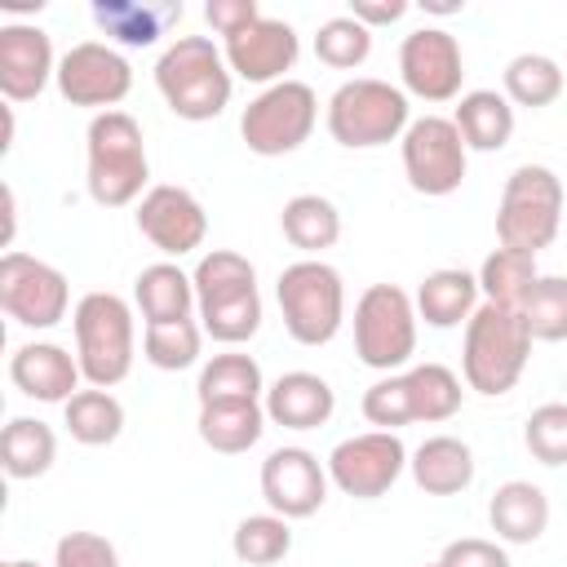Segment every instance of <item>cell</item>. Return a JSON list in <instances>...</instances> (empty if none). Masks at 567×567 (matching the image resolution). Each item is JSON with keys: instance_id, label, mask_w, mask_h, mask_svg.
<instances>
[{"instance_id": "6da1fadb", "label": "cell", "mask_w": 567, "mask_h": 567, "mask_svg": "<svg viewBox=\"0 0 567 567\" xmlns=\"http://www.w3.org/2000/svg\"><path fill=\"white\" fill-rule=\"evenodd\" d=\"M84 159H89V173H84L89 195L102 208H128L151 190L146 137L128 111H102L89 120Z\"/></svg>"}, {"instance_id": "7a4b0ae2", "label": "cell", "mask_w": 567, "mask_h": 567, "mask_svg": "<svg viewBox=\"0 0 567 567\" xmlns=\"http://www.w3.org/2000/svg\"><path fill=\"white\" fill-rule=\"evenodd\" d=\"M155 89L177 120L204 124L226 111L235 75L208 35H177L155 62Z\"/></svg>"}, {"instance_id": "3957f363", "label": "cell", "mask_w": 567, "mask_h": 567, "mask_svg": "<svg viewBox=\"0 0 567 567\" xmlns=\"http://www.w3.org/2000/svg\"><path fill=\"white\" fill-rule=\"evenodd\" d=\"M527 359H532V332H527L523 310L483 301L465 323V346H461L465 385L487 399L509 394L518 385Z\"/></svg>"}, {"instance_id": "277c9868", "label": "cell", "mask_w": 567, "mask_h": 567, "mask_svg": "<svg viewBox=\"0 0 567 567\" xmlns=\"http://www.w3.org/2000/svg\"><path fill=\"white\" fill-rule=\"evenodd\" d=\"M75 328V359L89 385L111 390L133 372V350H137V328L133 310L115 292H84L71 315Z\"/></svg>"}, {"instance_id": "5b68a950", "label": "cell", "mask_w": 567, "mask_h": 567, "mask_svg": "<svg viewBox=\"0 0 567 567\" xmlns=\"http://www.w3.org/2000/svg\"><path fill=\"white\" fill-rule=\"evenodd\" d=\"M275 297H279L284 328L297 346H328L341 332L346 284H341L337 266H328L319 257H301V261L279 270Z\"/></svg>"}, {"instance_id": "8992f818", "label": "cell", "mask_w": 567, "mask_h": 567, "mask_svg": "<svg viewBox=\"0 0 567 567\" xmlns=\"http://www.w3.org/2000/svg\"><path fill=\"white\" fill-rule=\"evenodd\" d=\"M412 124V106L408 93L390 80H346L332 97H328V133L332 142L350 146V151H368V146H385L399 142Z\"/></svg>"}, {"instance_id": "52a82bcc", "label": "cell", "mask_w": 567, "mask_h": 567, "mask_svg": "<svg viewBox=\"0 0 567 567\" xmlns=\"http://www.w3.org/2000/svg\"><path fill=\"white\" fill-rule=\"evenodd\" d=\"M563 221V182L545 164H518L505 177L501 208H496V239L501 248L518 252H540L554 244Z\"/></svg>"}, {"instance_id": "ba28073f", "label": "cell", "mask_w": 567, "mask_h": 567, "mask_svg": "<svg viewBox=\"0 0 567 567\" xmlns=\"http://www.w3.org/2000/svg\"><path fill=\"white\" fill-rule=\"evenodd\" d=\"M354 354L377 372H394L416 354V301L399 284H372L354 301Z\"/></svg>"}, {"instance_id": "9c48e42d", "label": "cell", "mask_w": 567, "mask_h": 567, "mask_svg": "<svg viewBox=\"0 0 567 567\" xmlns=\"http://www.w3.org/2000/svg\"><path fill=\"white\" fill-rule=\"evenodd\" d=\"M315 120H319V97L306 80H279L270 89H261L244 115H239V133H244V146L252 155H292L310 133H315Z\"/></svg>"}, {"instance_id": "30bf717a", "label": "cell", "mask_w": 567, "mask_h": 567, "mask_svg": "<svg viewBox=\"0 0 567 567\" xmlns=\"http://www.w3.org/2000/svg\"><path fill=\"white\" fill-rule=\"evenodd\" d=\"M403 142V177L416 195L443 199L461 190L470 168V146L461 142V128L447 115H421L408 124Z\"/></svg>"}, {"instance_id": "8fae6325", "label": "cell", "mask_w": 567, "mask_h": 567, "mask_svg": "<svg viewBox=\"0 0 567 567\" xmlns=\"http://www.w3.org/2000/svg\"><path fill=\"white\" fill-rule=\"evenodd\" d=\"M66 306H71V288L58 266L31 252H18V248L0 257V310L13 323L44 332L66 319Z\"/></svg>"}, {"instance_id": "7c38bea8", "label": "cell", "mask_w": 567, "mask_h": 567, "mask_svg": "<svg viewBox=\"0 0 567 567\" xmlns=\"http://www.w3.org/2000/svg\"><path fill=\"white\" fill-rule=\"evenodd\" d=\"M53 84L71 106H93L102 115V111H120V102L128 97L133 66L120 49H111L102 40H80L58 58Z\"/></svg>"}, {"instance_id": "4fadbf2b", "label": "cell", "mask_w": 567, "mask_h": 567, "mask_svg": "<svg viewBox=\"0 0 567 567\" xmlns=\"http://www.w3.org/2000/svg\"><path fill=\"white\" fill-rule=\"evenodd\" d=\"M403 470H408V447L394 430H368V434L341 439L328 452V478L354 501L385 496Z\"/></svg>"}, {"instance_id": "5bb4252c", "label": "cell", "mask_w": 567, "mask_h": 567, "mask_svg": "<svg viewBox=\"0 0 567 567\" xmlns=\"http://www.w3.org/2000/svg\"><path fill=\"white\" fill-rule=\"evenodd\" d=\"M399 80H403V93H412L421 102H434V106L461 97L465 58H461L456 35L443 31V27H416L412 35H403Z\"/></svg>"}, {"instance_id": "9a60e30c", "label": "cell", "mask_w": 567, "mask_h": 567, "mask_svg": "<svg viewBox=\"0 0 567 567\" xmlns=\"http://www.w3.org/2000/svg\"><path fill=\"white\" fill-rule=\"evenodd\" d=\"M328 465L306 447H275L261 461V501L279 518H310L328 501Z\"/></svg>"}, {"instance_id": "2e32d148", "label": "cell", "mask_w": 567, "mask_h": 567, "mask_svg": "<svg viewBox=\"0 0 567 567\" xmlns=\"http://www.w3.org/2000/svg\"><path fill=\"white\" fill-rule=\"evenodd\" d=\"M137 230L164 257H186L208 239V213L186 186L159 182L137 199Z\"/></svg>"}, {"instance_id": "e0dca14e", "label": "cell", "mask_w": 567, "mask_h": 567, "mask_svg": "<svg viewBox=\"0 0 567 567\" xmlns=\"http://www.w3.org/2000/svg\"><path fill=\"white\" fill-rule=\"evenodd\" d=\"M221 53H226L230 75L270 89V84L288 80L284 71H292V62H297V53H301V40H297L292 22L261 13V18H257L252 27H244L239 35L221 40Z\"/></svg>"}, {"instance_id": "ac0fdd59", "label": "cell", "mask_w": 567, "mask_h": 567, "mask_svg": "<svg viewBox=\"0 0 567 567\" xmlns=\"http://www.w3.org/2000/svg\"><path fill=\"white\" fill-rule=\"evenodd\" d=\"M58 75L53 40L49 31L31 22H4L0 27V93L4 102H31L49 89Z\"/></svg>"}, {"instance_id": "d6986e66", "label": "cell", "mask_w": 567, "mask_h": 567, "mask_svg": "<svg viewBox=\"0 0 567 567\" xmlns=\"http://www.w3.org/2000/svg\"><path fill=\"white\" fill-rule=\"evenodd\" d=\"M9 381L27 394V399H40V403H66L84 372H80V359L71 350H62L58 341H27L9 354Z\"/></svg>"}, {"instance_id": "ffe728a7", "label": "cell", "mask_w": 567, "mask_h": 567, "mask_svg": "<svg viewBox=\"0 0 567 567\" xmlns=\"http://www.w3.org/2000/svg\"><path fill=\"white\" fill-rule=\"evenodd\" d=\"M93 22L102 35L128 49H151L182 22V0H97Z\"/></svg>"}, {"instance_id": "44dd1931", "label": "cell", "mask_w": 567, "mask_h": 567, "mask_svg": "<svg viewBox=\"0 0 567 567\" xmlns=\"http://www.w3.org/2000/svg\"><path fill=\"white\" fill-rule=\"evenodd\" d=\"M266 416L284 430H319L328 425L337 408V390L319 372H284L275 385H266Z\"/></svg>"}, {"instance_id": "7402d4cb", "label": "cell", "mask_w": 567, "mask_h": 567, "mask_svg": "<svg viewBox=\"0 0 567 567\" xmlns=\"http://www.w3.org/2000/svg\"><path fill=\"white\" fill-rule=\"evenodd\" d=\"M487 523H492L496 540H505V545H532L549 527V496L536 483H527V478H509V483H501L492 492Z\"/></svg>"}, {"instance_id": "603a6c76", "label": "cell", "mask_w": 567, "mask_h": 567, "mask_svg": "<svg viewBox=\"0 0 567 567\" xmlns=\"http://www.w3.org/2000/svg\"><path fill=\"white\" fill-rule=\"evenodd\" d=\"M408 470H412V478L425 496H456L474 483V452L456 434H430L412 452Z\"/></svg>"}, {"instance_id": "cb8c5ba5", "label": "cell", "mask_w": 567, "mask_h": 567, "mask_svg": "<svg viewBox=\"0 0 567 567\" xmlns=\"http://www.w3.org/2000/svg\"><path fill=\"white\" fill-rule=\"evenodd\" d=\"M416 319H425L430 328H456V323H470V315L483 306L478 301V275L470 270H456V266H443V270H430L416 288Z\"/></svg>"}, {"instance_id": "d4e9b609", "label": "cell", "mask_w": 567, "mask_h": 567, "mask_svg": "<svg viewBox=\"0 0 567 567\" xmlns=\"http://www.w3.org/2000/svg\"><path fill=\"white\" fill-rule=\"evenodd\" d=\"M133 301L146 323H168V319H190L195 310V279L177 261H155L133 279Z\"/></svg>"}, {"instance_id": "484cf974", "label": "cell", "mask_w": 567, "mask_h": 567, "mask_svg": "<svg viewBox=\"0 0 567 567\" xmlns=\"http://www.w3.org/2000/svg\"><path fill=\"white\" fill-rule=\"evenodd\" d=\"M452 124L461 128V142L470 151H501L514 137V106L496 89H470L461 93Z\"/></svg>"}, {"instance_id": "4316f807", "label": "cell", "mask_w": 567, "mask_h": 567, "mask_svg": "<svg viewBox=\"0 0 567 567\" xmlns=\"http://www.w3.org/2000/svg\"><path fill=\"white\" fill-rule=\"evenodd\" d=\"M58 461V434L53 425L35 421V416H13L0 434V465L9 478L27 483V478H40L49 474V465Z\"/></svg>"}, {"instance_id": "83f0119b", "label": "cell", "mask_w": 567, "mask_h": 567, "mask_svg": "<svg viewBox=\"0 0 567 567\" xmlns=\"http://www.w3.org/2000/svg\"><path fill=\"white\" fill-rule=\"evenodd\" d=\"M195 394H199V408L204 403H261L266 381H261V368H257L252 354L230 350V354H213L199 368Z\"/></svg>"}, {"instance_id": "f1b7e54d", "label": "cell", "mask_w": 567, "mask_h": 567, "mask_svg": "<svg viewBox=\"0 0 567 567\" xmlns=\"http://www.w3.org/2000/svg\"><path fill=\"white\" fill-rule=\"evenodd\" d=\"M266 421H270L266 403H204L199 408V439L221 456H239L261 439Z\"/></svg>"}, {"instance_id": "f546056e", "label": "cell", "mask_w": 567, "mask_h": 567, "mask_svg": "<svg viewBox=\"0 0 567 567\" xmlns=\"http://www.w3.org/2000/svg\"><path fill=\"white\" fill-rule=\"evenodd\" d=\"M62 421H66V434L84 447H106L120 439L124 430V403L111 394V390H75L66 403H62Z\"/></svg>"}, {"instance_id": "4dcf8cb0", "label": "cell", "mask_w": 567, "mask_h": 567, "mask_svg": "<svg viewBox=\"0 0 567 567\" xmlns=\"http://www.w3.org/2000/svg\"><path fill=\"white\" fill-rule=\"evenodd\" d=\"M279 226H284V239L292 248H301L306 257H315L341 239V213L323 195H292L279 213Z\"/></svg>"}, {"instance_id": "1f68e13d", "label": "cell", "mask_w": 567, "mask_h": 567, "mask_svg": "<svg viewBox=\"0 0 567 567\" xmlns=\"http://www.w3.org/2000/svg\"><path fill=\"white\" fill-rule=\"evenodd\" d=\"M540 270H536V257L532 252H518V248H492L478 266V292L483 301H496V306H509V310H523V301L532 297Z\"/></svg>"}, {"instance_id": "d6a6232c", "label": "cell", "mask_w": 567, "mask_h": 567, "mask_svg": "<svg viewBox=\"0 0 567 567\" xmlns=\"http://www.w3.org/2000/svg\"><path fill=\"white\" fill-rule=\"evenodd\" d=\"M403 385H408V403H412V421H425V425H439V421H452L461 412V377L443 363H416L403 372Z\"/></svg>"}, {"instance_id": "836d02e7", "label": "cell", "mask_w": 567, "mask_h": 567, "mask_svg": "<svg viewBox=\"0 0 567 567\" xmlns=\"http://www.w3.org/2000/svg\"><path fill=\"white\" fill-rule=\"evenodd\" d=\"M563 93V66L549 53H518L505 62V97L509 106H527L540 111L549 102H558Z\"/></svg>"}, {"instance_id": "e575fe53", "label": "cell", "mask_w": 567, "mask_h": 567, "mask_svg": "<svg viewBox=\"0 0 567 567\" xmlns=\"http://www.w3.org/2000/svg\"><path fill=\"white\" fill-rule=\"evenodd\" d=\"M195 310H199L204 337H213L221 346H239V341L257 337V328H261V292L257 288H244V292H230L217 301H199Z\"/></svg>"}, {"instance_id": "d590c367", "label": "cell", "mask_w": 567, "mask_h": 567, "mask_svg": "<svg viewBox=\"0 0 567 567\" xmlns=\"http://www.w3.org/2000/svg\"><path fill=\"white\" fill-rule=\"evenodd\" d=\"M199 350H204V328L195 323V315L142 328V354L159 372H182V368L199 363Z\"/></svg>"}, {"instance_id": "8d00e7d4", "label": "cell", "mask_w": 567, "mask_h": 567, "mask_svg": "<svg viewBox=\"0 0 567 567\" xmlns=\"http://www.w3.org/2000/svg\"><path fill=\"white\" fill-rule=\"evenodd\" d=\"M230 549H235V558L248 563V567H270V563L288 558V549H292V527H288V518H279V514H248V518H239V527H235V536H230Z\"/></svg>"}, {"instance_id": "74e56055", "label": "cell", "mask_w": 567, "mask_h": 567, "mask_svg": "<svg viewBox=\"0 0 567 567\" xmlns=\"http://www.w3.org/2000/svg\"><path fill=\"white\" fill-rule=\"evenodd\" d=\"M195 306L199 301H217V297H230V292H244V288H257V270L244 252H230V248H213L199 257L195 266Z\"/></svg>"}, {"instance_id": "f35d334b", "label": "cell", "mask_w": 567, "mask_h": 567, "mask_svg": "<svg viewBox=\"0 0 567 567\" xmlns=\"http://www.w3.org/2000/svg\"><path fill=\"white\" fill-rule=\"evenodd\" d=\"M368 53H372V31L363 22H354L350 13L328 18L315 35V58L332 71H354L368 62Z\"/></svg>"}, {"instance_id": "ab89813d", "label": "cell", "mask_w": 567, "mask_h": 567, "mask_svg": "<svg viewBox=\"0 0 567 567\" xmlns=\"http://www.w3.org/2000/svg\"><path fill=\"white\" fill-rule=\"evenodd\" d=\"M532 341H567V275H540L523 301Z\"/></svg>"}, {"instance_id": "60d3db41", "label": "cell", "mask_w": 567, "mask_h": 567, "mask_svg": "<svg viewBox=\"0 0 567 567\" xmlns=\"http://www.w3.org/2000/svg\"><path fill=\"white\" fill-rule=\"evenodd\" d=\"M523 443L540 465H567V403H540L523 425Z\"/></svg>"}, {"instance_id": "b9f144b4", "label": "cell", "mask_w": 567, "mask_h": 567, "mask_svg": "<svg viewBox=\"0 0 567 567\" xmlns=\"http://www.w3.org/2000/svg\"><path fill=\"white\" fill-rule=\"evenodd\" d=\"M363 416L377 425V430H399V425H412V403H408V385H403V372H390L381 381H372L363 390Z\"/></svg>"}, {"instance_id": "7bdbcfd3", "label": "cell", "mask_w": 567, "mask_h": 567, "mask_svg": "<svg viewBox=\"0 0 567 567\" xmlns=\"http://www.w3.org/2000/svg\"><path fill=\"white\" fill-rule=\"evenodd\" d=\"M53 567H120V549L97 532H66L53 545Z\"/></svg>"}, {"instance_id": "ee69618b", "label": "cell", "mask_w": 567, "mask_h": 567, "mask_svg": "<svg viewBox=\"0 0 567 567\" xmlns=\"http://www.w3.org/2000/svg\"><path fill=\"white\" fill-rule=\"evenodd\" d=\"M439 563H447V567H509V554L487 536H461V540L443 545Z\"/></svg>"}, {"instance_id": "f6af8a7d", "label": "cell", "mask_w": 567, "mask_h": 567, "mask_svg": "<svg viewBox=\"0 0 567 567\" xmlns=\"http://www.w3.org/2000/svg\"><path fill=\"white\" fill-rule=\"evenodd\" d=\"M204 18L213 22V31H217L221 40H230V35H239L244 27H252V22L261 18V9H257V0H208V4H204Z\"/></svg>"}, {"instance_id": "bcb514c9", "label": "cell", "mask_w": 567, "mask_h": 567, "mask_svg": "<svg viewBox=\"0 0 567 567\" xmlns=\"http://www.w3.org/2000/svg\"><path fill=\"white\" fill-rule=\"evenodd\" d=\"M346 13L372 31V27H390V22H399V18L408 13V0H350Z\"/></svg>"}, {"instance_id": "7dc6e473", "label": "cell", "mask_w": 567, "mask_h": 567, "mask_svg": "<svg viewBox=\"0 0 567 567\" xmlns=\"http://www.w3.org/2000/svg\"><path fill=\"white\" fill-rule=\"evenodd\" d=\"M13 226H18V199L13 186H4V244H13Z\"/></svg>"}, {"instance_id": "c3c4849f", "label": "cell", "mask_w": 567, "mask_h": 567, "mask_svg": "<svg viewBox=\"0 0 567 567\" xmlns=\"http://www.w3.org/2000/svg\"><path fill=\"white\" fill-rule=\"evenodd\" d=\"M4 567H40V563H31V558H9Z\"/></svg>"}, {"instance_id": "681fc988", "label": "cell", "mask_w": 567, "mask_h": 567, "mask_svg": "<svg viewBox=\"0 0 567 567\" xmlns=\"http://www.w3.org/2000/svg\"><path fill=\"white\" fill-rule=\"evenodd\" d=\"M425 567H447V563H425Z\"/></svg>"}]
</instances>
